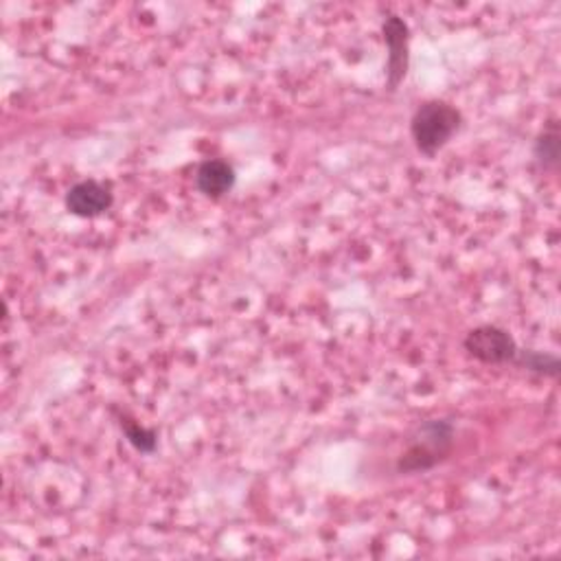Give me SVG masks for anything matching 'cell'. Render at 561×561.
Returning a JSON list of instances; mask_svg holds the SVG:
<instances>
[{
  "label": "cell",
  "instance_id": "obj_4",
  "mask_svg": "<svg viewBox=\"0 0 561 561\" xmlns=\"http://www.w3.org/2000/svg\"><path fill=\"white\" fill-rule=\"evenodd\" d=\"M382 36L389 49L386 86L391 93H395L406 80L408 67H410V29L404 19L389 16L382 25Z\"/></svg>",
  "mask_w": 561,
  "mask_h": 561
},
{
  "label": "cell",
  "instance_id": "obj_6",
  "mask_svg": "<svg viewBox=\"0 0 561 561\" xmlns=\"http://www.w3.org/2000/svg\"><path fill=\"white\" fill-rule=\"evenodd\" d=\"M235 180H237L235 169L219 158H208L200 163L195 171V189L211 200H219L226 193H230L235 187Z\"/></svg>",
  "mask_w": 561,
  "mask_h": 561
},
{
  "label": "cell",
  "instance_id": "obj_2",
  "mask_svg": "<svg viewBox=\"0 0 561 561\" xmlns=\"http://www.w3.org/2000/svg\"><path fill=\"white\" fill-rule=\"evenodd\" d=\"M454 445V426L445 419L423 423L413 437L408 450L397 461L399 474H419L437 467L447 458Z\"/></svg>",
  "mask_w": 561,
  "mask_h": 561
},
{
  "label": "cell",
  "instance_id": "obj_1",
  "mask_svg": "<svg viewBox=\"0 0 561 561\" xmlns=\"http://www.w3.org/2000/svg\"><path fill=\"white\" fill-rule=\"evenodd\" d=\"M463 126V115L458 108H454L447 102L432 99L421 104L413 119H410V136L415 141V147L432 158L439 154L461 130Z\"/></svg>",
  "mask_w": 561,
  "mask_h": 561
},
{
  "label": "cell",
  "instance_id": "obj_9",
  "mask_svg": "<svg viewBox=\"0 0 561 561\" xmlns=\"http://www.w3.org/2000/svg\"><path fill=\"white\" fill-rule=\"evenodd\" d=\"M121 430L128 437L130 445L134 450H139L141 454H152L158 445V437H156L154 430H147V428L139 426L136 421H132L128 417H121Z\"/></svg>",
  "mask_w": 561,
  "mask_h": 561
},
{
  "label": "cell",
  "instance_id": "obj_7",
  "mask_svg": "<svg viewBox=\"0 0 561 561\" xmlns=\"http://www.w3.org/2000/svg\"><path fill=\"white\" fill-rule=\"evenodd\" d=\"M559 156H561V136H559V123L557 121H548L544 126V130L537 134L535 145H533V158L535 163L546 169V171H554L559 165Z\"/></svg>",
  "mask_w": 561,
  "mask_h": 561
},
{
  "label": "cell",
  "instance_id": "obj_8",
  "mask_svg": "<svg viewBox=\"0 0 561 561\" xmlns=\"http://www.w3.org/2000/svg\"><path fill=\"white\" fill-rule=\"evenodd\" d=\"M513 365L524 369V371L546 375V378H557L559 371H561V362H559L557 356L533 351V349H517V356H515Z\"/></svg>",
  "mask_w": 561,
  "mask_h": 561
},
{
  "label": "cell",
  "instance_id": "obj_5",
  "mask_svg": "<svg viewBox=\"0 0 561 561\" xmlns=\"http://www.w3.org/2000/svg\"><path fill=\"white\" fill-rule=\"evenodd\" d=\"M64 202L69 213H73L75 217L93 219L112 208L115 195L112 189L99 180H82L67 191Z\"/></svg>",
  "mask_w": 561,
  "mask_h": 561
},
{
  "label": "cell",
  "instance_id": "obj_3",
  "mask_svg": "<svg viewBox=\"0 0 561 561\" xmlns=\"http://www.w3.org/2000/svg\"><path fill=\"white\" fill-rule=\"evenodd\" d=\"M465 351L482 365H513L517 356V345L513 336L493 325H480L472 330L463 341Z\"/></svg>",
  "mask_w": 561,
  "mask_h": 561
}]
</instances>
